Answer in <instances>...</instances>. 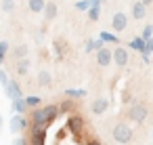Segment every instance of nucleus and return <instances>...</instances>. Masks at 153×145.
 <instances>
[{
	"label": "nucleus",
	"mask_w": 153,
	"mask_h": 145,
	"mask_svg": "<svg viewBox=\"0 0 153 145\" xmlns=\"http://www.w3.org/2000/svg\"><path fill=\"white\" fill-rule=\"evenodd\" d=\"M59 116V105H46L32 111V128H48Z\"/></svg>",
	"instance_id": "nucleus-1"
},
{
	"label": "nucleus",
	"mask_w": 153,
	"mask_h": 145,
	"mask_svg": "<svg viewBox=\"0 0 153 145\" xmlns=\"http://www.w3.org/2000/svg\"><path fill=\"white\" fill-rule=\"evenodd\" d=\"M113 141L124 145V143H130L132 141V128L128 124H115L113 128Z\"/></svg>",
	"instance_id": "nucleus-2"
},
{
	"label": "nucleus",
	"mask_w": 153,
	"mask_h": 145,
	"mask_svg": "<svg viewBox=\"0 0 153 145\" xmlns=\"http://www.w3.org/2000/svg\"><path fill=\"white\" fill-rule=\"evenodd\" d=\"M147 114H149V109H147L143 103H132L130 109H128V118H130L132 122H138V124L147 120Z\"/></svg>",
	"instance_id": "nucleus-3"
},
{
	"label": "nucleus",
	"mask_w": 153,
	"mask_h": 145,
	"mask_svg": "<svg viewBox=\"0 0 153 145\" xmlns=\"http://www.w3.org/2000/svg\"><path fill=\"white\" fill-rule=\"evenodd\" d=\"M67 130L71 135H76V139H80V132L84 130V118L82 116H71L67 120Z\"/></svg>",
	"instance_id": "nucleus-4"
},
{
	"label": "nucleus",
	"mask_w": 153,
	"mask_h": 145,
	"mask_svg": "<svg viewBox=\"0 0 153 145\" xmlns=\"http://www.w3.org/2000/svg\"><path fill=\"white\" fill-rule=\"evenodd\" d=\"M111 61H113V51H109V49H99L97 51V63L101 67H107Z\"/></svg>",
	"instance_id": "nucleus-5"
},
{
	"label": "nucleus",
	"mask_w": 153,
	"mask_h": 145,
	"mask_svg": "<svg viewBox=\"0 0 153 145\" xmlns=\"http://www.w3.org/2000/svg\"><path fill=\"white\" fill-rule=\"evenodd\" d=\"M30 145H46V128H32Z\"/></svg>",
	"instance_id": "nucleus-6"
},
{
	"label": "nucleus",
	"mask_w": 153,
	"mask_h": 145,
	"mask_svg": "<svg viewBox=\"0 0 153 145\" xmlns=\"http://www.w3.org/2000/svg\"><path fill=\"white\" fill-rule=\"evenodd\" d=\"M126 25H128V17H126L124 13H115L113 19H111V28H113L115 32H124Z\"/></svg>",
	"instance_id": "nucleus-7"
},
{
	"label": "nucleus",
	"mask_w": 153,
	"mask_h": 145,
	"mask_svg": "<svg viewBox=\"0 0 153 145\" xmlns=\"http://www.w3.org/2000/svg\"><path fill=\"white\" fill-rule=\"evenodd\" d=\"M107 107H109V101H107V99H94L92 105H90V111H92L94 116H101V114L107 111Z\"/></svg>",
	"instance_id": "nucleus-8"
},
{
	"label": "nucleus",
	"mask_w": 153,
	"mask_h": 145,
	"mask_svg": "<svg viewBox=\"0 0 153 145\" xmlns=\"http://www.w3.org/2000/svg\"><path fill=\"white\" fill-rule=\"evenodd\" d=\"M113 61H115L120 67L128 65V51H126V49H122V46H117V49L113 51Z\"/></svg>",
	"instance_id": "nucleus-9"
},
{
	"label": "nucleus",
	"mask_w": 153,
	"mask_h": 145,
	"mask_svg": "<svg viewBox=\"0 0 153 145\" xmlns=\"http://www.w3.org/2000/svg\"><path fill=\"white\" fill-rule=\"evenodd\" d=\"M25 126H27V120L23 116L11 118V132H21V130H25Z\"/></svg>",
	"instance_id": "nucleus-10"
},
{
	"label": "nucleus",
	"mask_w": 153,
	"mask_h": 145,
	"mask_svg": "<svg viewBox=\"0 0 153 145\" xmlns=\"http://www.w3.org/2000/svg\"><path fill=\"white\" fill-rule=\"evenodd\" d=\"M145 15H147V7L140 2V0H136V2L132 4V17L134 19H143Z\"/></svg>",
	"instance_id": "nucleus-11"
},
{
	"label": "nucleus",
	"mask_w": 153,
	"mask_h": 145,
	"mask_svg": "<svg viewBox=\"0 0 153 145\" xmlns=\"http://www.w3.org/2000/svg\"><path fill=\"white\" fill-rule=\"evenodd\" d=\"M130 46H132V49H136V51H140L143 55H147V40H145L143 36H140V38H132Z\"/></svg>",
	"instance_id": "nucleus-12"
},
{
	"label": "nucleus",
	"mask_w": 153,
	"mask_h": 145,
	"mask_svg": "<svg viewBox=\"0 0 153 145\" xmlns=\"http://www.w3.org/2000/svg\"><path fill=\"white\" fill-rule=\"evenodd\" d=\"M7 93H9V97L15 99V101L21 99V90H19V84H17V82H9V84H7Z\"/></svg>",
	"instance_id": "nucleus-13"
},
{
	"label": "nucleus",
	"mask_w": 153,
	"mask_h": 145,
	"mask_svg": "<svg viewBox=\"0 0 153 145\" xmlns=\"http://www.w3.org/2000/svg\"><path fill=\"white\" fill-rule=\"evenodd\" d=\"M27 7H30L32 13H42L46 2H44V0H27Z\"/></svg>",
	"instance_id": "nucleus-14"
},
{
	"label": "nucleus",
	"mask_w": 153,
	"mask_h": 145,
	"mask_svg": "<svg viewBox=\"0 0 153 145\" xmlns=\"http://www.w3.org/2000/svg\"><path fill=\"white\" fill-rule=\"evenodd\" d=\"M44 17H46L48 21L57 17V4H55V2H46V7H44Z\"/></svg>",
	"instance_id": "nucleus-15"
},
{
	"label": "nucleus",
	"mask_w": 153,
	"mask_h": 145,
	"mask_svg": "<svg viewBox=\"0 0 153 145\" xmlns=\"http://www.w3.org/2000/svg\"><path fill=\"white\" fill-rule=\"evenodd\" d=\"M27 53H30V49H27V44H19V46H17V49L13 51V55H15V59H19V61H21V59H25V57H27Z\"/></svg>",
	"instance_id": "nucleus-16"
},
{
	"label": "nucleus",
	"mask_w": 153,
	"mask_h": 145,
	"mask_svg": "<svg viewBox=\"0 0 153 145\" xmlns=\"http://www.w3.org/2000/svg\"><path fill=\"white\" fill-rule=\"evenodd\" d=\"M51 80H53V78H51V74H48L46 70H42V72L38 74V84H40V86H48Z\"/></svg>",
	"instance_id": "nucleus-17"
},
{
	"label": "nucleus",
	"mask_w": 153,
	"mask_h": 145,
	"mask_svg": "<svg viewBox=\"0 0 153 145\" xmlns=\"http://www.w3.org/2000/svg\"><path fill=\"white\" fill-rule=\"evenodd\" d=\"M99 15H101V4H92V7H90V11H88V17H90L92 21H97V19H99Z\"/></svg>",
	"instance_id": "nucleus-18"
},
{
	"label": "nucleus",
	"mask_w": 153,
	"mask_h": 145,
	"mask_svg": "<svg viewBox=\"0 0 153 145\" xmlns=\"http://www.w3.org/2000/svg\"><path fill=\"white\" fill-rule=\"evenodd\" d=\"M27 70H30V59H21V61H19V67H17L19 76H25Z\"/></svg>",
	"instance_id": "nucleus-19"
},
{
	"label": "nucleus",
	"mask_w": 153,
	"mask_h": 145,
	"mask_svg": "<svg viewBox=\"0 0 153 145\" xmlns=\"http://www.w3.org/2000/svg\"><path fill=\"white\" fill-rule=\"evenodd\" d=\"M2 9H4L7 13H11V11L15 9V0H2Z\"/></svg>",
	"instance_id": "nucleus-20"
},
{
	"label": "nucleus",
	"mask_w": 153,
	"mask_h": 145,
	"mask_svg": "<svg viewBox=\"0 0 153 145\" xmlns=\"http://www.w3.org/2000/svg\"><path fill=\"white\" fill-rule=\"evenodd\" d=\"M143 38H145V40L153 38V25H147V28L143 30Z\"/></svg>",
	"instance_id": "nucleus-21"
},
{
	"label": "nucleus",
	"mask_w": 153,
	"mask_h": 145,
	"mask_svg": "<svg viewBox=\"0 0 153 145\" xmlns=\"http://www.w3.org/2000/svg\"><path fill=\"white\" fill-rule=\"evenodd\" d=\"M86 90H76V88H69L67 90V97H84Z\"/></svg>",
	"instance_id": "nucleus-22"
},
{
	"label": "nucleus",
	"mask_w": 153,
	"mask_h": 145,
	"mask_svg": "<svg viewBox=\"0 0 153 145\" xmlns=\"http://www.w3.org/2000/svg\"><path fill=\"white\" fill-rule=\"evenodd\" d=\"M25 105H27V103H25V101H21V99H17V101L13 103V107H15L17 111H25Z\"/></svg>",
	"instance_id": "nucleus-23"
},
{
	"label": "nucleus",
	"mask_w": 153,
	"mask_h": 145,
	"mask_svg": "<svg viewBox=\"0 0 153 145\" xmlns=\"http://www.w3.org/2000/svg\"><path fill=\"white\" fill-rule=\"evenodd\" d=\"M59 109H61V111H69V109H74V101H63V103L59 105Z\"/></svg>",
	"instance_id": "nucleus-24"
},
{
	"label": "nucleus",
	"mask_w": 153,
	"mask_h": 145,
	"mask_svg": "<svg viewBox=\"0 0 153 145\" xmlns=\"http://www.w3.org/2000/svg\"><path fill=\"white\" fill-rule=\"evenodd\" d=\"M101 40H103V42H117V38H115V36H111V34H105V32L101 34Z\"/></svg>",
	"instance_id": "nucleus-25"
},
{
	"label": "nucleus",
	"mask_w": 153,
	"mask_h": 145,
	"mask_svg": "<svg viewBox=\"0 0 153 145\" xmlns=\"http://www.w3.org/2000/svg\"><path fill=\"white\" fill-rule=\"evenodd\" d=\"M25 103H27V107H34V105H38V103H40V99H38V97H27V99H25Z\"/></svg>",
	"instance_id": "nucleus-26"
},
{
	"label": "nucleus",
	"mask_w": 153,
	"mask_h": 145,
	"mask_svg": "<svg viewBox=\"0 0 153 145\" xmlns=\"http://www.w3.org/2000/svg\"><path fill=\"white\" fill-rule=\"evenodd\" d=\"M88 7H90L88 0H82V2H78V4H76V9H78V11H86Z\"/></svg>",
	"instance_id": "nucleus-27"
},
{
	"label": "nucleus",
	"mask_w": 153,
	"mask_h": 145,
	"mask_svg": "<svg viewBox=\"0 0 153 145\" xmlns=\"http://www.w3.org/2000/svg\"><path fill=\"white\" fill-rule=\"evenodd\" d=\"M147 55H153V38L147 40Z\"/></svg>",
	"instance_id": "nucleus-28"
},
{
	"label": "nucleus",
	"mask_w": 153,
	"mask_h": 145,
	"mask_svg": "<svg viewBox=\"0 0 153 145\" xmlns=\"http://www.w3.org/2000/svg\"><path fill=\"white\" fill-rule=\"evenodd\" d=\"M86 145H101V141H99V139H88Z\"/></svg>",
	"instance_id": "nucleus-29"
},
{
	"label": "nucleus",
	"mask_w": 153,
	"mask_h": 145,
	"mask_svg": "<svg viewBox=\"0 0 153 145\" xmlns=\"http://www.w3.org/2000/svg\"><path fill=\"white\" fill-rule=\"evenodd\" d=\"M13 145H27V139H17Z\"/></svg>",
	"instance_id": "nucleus-30"
},
{
	"label": "nucleus",
	"mask_w": 153,
	"mask_h": 145,
	"mask_svg": "<svg viewBox=\"0 0 153 145\" xmlns=\"http://www.w3.org/2000/svg\"><path fill=\"white\" fill-rule=\"evenodd\" d=\"M0 82H2V84H9V80H7V76H4V72H0Z\"/></svg>",
	"instance_id": "nucleus-31"
},
{
	"label": "nucleus",
	"mask_w": 153,
	"mask_h": 145,
	"mask_svg": "<svg viewBox=\"0 0 153 145\" xmlns=\"http://www.w3.org/2000/svg\"><path fill=\"white\" fill-rule=\"evenodd\" d=\"M140 2H143V4L147 7V4H151V2H153V0H140Z\"/></svg>",
	"instance_id": "nucleus-32"
},
{
	"label": "nucleus",
	"mask_w": 153,
	"mask_h": 145,
	"mask_svg": "<svg viewBox=\"0 0 153 145\" xmlns=\"http://www.w3.org/2000/svg\"><path fill=\"white\" fill-rule=\"evenodd\" d=\"M151 137H153V132H151Z\"/></svg>",
	"instance_id": "nucleus-33"
}]
</instances>
